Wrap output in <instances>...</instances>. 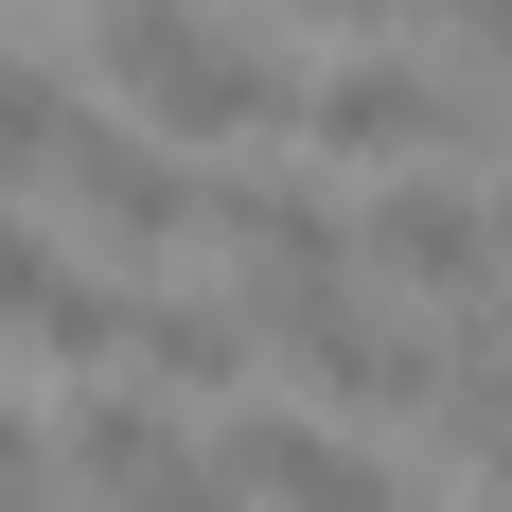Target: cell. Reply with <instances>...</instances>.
I'll return each mask as SVG.
<instances>
[{
	"instance_id": "obj_16",
	"label": "cell",
	"mask_w": 512,
	"mask_h": 512,
	"mask_svg": "<svg viewBox=\"0 0 512 512\" xmlns=\"http://www.w3.org/2000/svg\"><path fill=\"white\" fill-rule=\"evenodd\" d=\"M230 512H248V495H230Z\"/></svg>"
},
{
	"instance_id": "obj_5",
	"label": "cell",
	"mask_w": 512,
	"mask_h": 512,
	"mask_svg": "<svg viewBox=\"0 0 512 512\" xmlns=\"http://www.w3.org/2000/svg\"><path fill=\"white\" fill-rule=\"evenodd\" d=\"M212 460H230V495H248V512H407L389 442H371V424H318V407H248Z\"/></svg>"
},
{
	"instance_id": "obj_1",
	"label": "cell",
	"mask_w": 512,
	"mask_h": 512,
	"mask_svg": "<svg viewBox=\"0 0 512 512\" xmlns=\"http://www.w3.org/2000/svg\"><path fill=\"white\" fill-rule=\"evenodd\" d=\"M106 89L142 106L159 142H248V124H301V71H283L248 18H177V0H124V18H106Z\"/></svg>"
},
{
	"instance_id": "obj_14",
	"label": "cell",
	"mask_w": 512,
	"mask_h": 512,
	"mask_svg": "<svg viewBox=\"0 0 512 512\" xmlns=\"http://www.w3.org/2000/svg\"><path fill=\"white\" fill-rule=\"evenodd\" d=\"M318 18H442V0H318Z\"/></svg>"
},
{
	"instance_id": "obj_10",
	"label": "cell",
	"mask_w": 512,
	"mask_h": 512,
	"mask_svg": "<svg viewBox=\"0 0 512 512\" xmlns=\"http://www.w3.org/2000/svg\"><path fill=\"white\" fill-rule=\"evenodd\" d=\"M248 336H265V318L230 301V283H212V301H195V283H142V318H124V354H142L159 407H177V389H230V371H248Z\"/></svg>"
},
{
	"instance_id": "obj_15",
	"label": "cell",
	"mask_w": 512,
	"mask_h": 512,
	"mask_svg": "<svg viewBox=\"0 0 512 512\" xmlns=\"http://www.w3.org/2000/svg\"><path fill=\"white\" fill-rule=\"evenodd\" d=\"M89 18H124V0H89Z\"/></svg>"
},
{
	"instance_id": "obj_2",
	"label": "cell",
	"mask_w": 512,
	"mask_h": 512,
	"mask_svg": "<svg viewBox=\"0 0 512 512\" xmlns=\"http://www.w3.org/2000/svg\"><path fill=\"white\" fill-rule=\"evenodd\" d=\"M53 195H71V248H106V265H159V248L212 230V177L159 124H71L53 142Z\"/></svg>"
},
{
	"instance_id": "obj_11",
	"label": "cell",
	"mask_w": 512,
	"mask_h": 512,
	"mask_svg": "<svg viewBox=\"0 0 512 512\" xmlns=\"http://www.w3.org/2000/svg\"><path fill=\"white\" fill-rule=\"evenodd\" d=\"M89 106L53 89V53H0V177H53V142H71Z\"/></svg>"
},
{
	"instance_id": "obj_8",
	"label": "cell",
	"mask_w": 512,
	"mask_h": 512,
	"mask_svg": "<svg viewBox=\"0 0 512 512\" xmlns=\"http://www.w3.org/2000/svg\"><path fill=\"white\" fill-rule=\"evenodd\" d=\"M212 248H230V301H301V283H354V230H336V195H301V177H212Z\"/></svg>"
},
{
	"instance_id": "obj_13",
	"label": "cell",
	"mask_w": 512,
	"mask_h": 512,
	"mask_svg": "<svg viewBox=\"0 0 512 512\" xmlns=\"http://www.w3.org/2000/svg\"><path fill=\"white\" fill-rule=\"evenodd\" d=\"M442 36H460V53H512V0H442Z\"/></svg>"
},
{
	"instance_id": "obj_7",
	"label": "cell",
	"mask_w": 512,
	"mask_h": 512,
	"mask_svg": "<svg viewBox=\"0 0 512 512\" xmlns=\"http://www.w3.org/2000/svg\"><path fill=\"white\" fill-rule=\"evenodd\" d=\"M371 265H389V283H424V301H477V283L512 265V195H477V177H442V159H424V177H389V195H371Z\"/></svg>"
},
{
	"instance_id": "obj_12",
	"label": "cell",
	"mask_w": 512,
	"mask_h": 512,
	"mask_svg": "<svg viewBox=\"0 0 512 512\" xmlns=\"http://www.w3.org/2000/svg\"><path fill=\"white\" fill-rule=\"evenodd\" d=\"M53 495H71V477H53V424L0 407V512H53Z\"/></svg>"
},
{
	"instance_id": "obj_3",
	"label": "cell",
	"mask_w": 512,
	"mask_h": 512,
	"mask_svg": "<svg viewBox=\"0 0 512 512\" xmlns=\"http://www.w3.org/2000/svg\"><path fill=\"white\" fill-rule=\"evenodd\" d=\"M53 477H71V512H230V460L159 389H89V407L53 424Z\"/></svg>"
},
{
	"instance_id": "obj_9",
	"label": "cell",
	"mask_w": 512,
	"mask_h": 512,
	"mask_svg": "<svg viewBox=\"0 0 512 512\" xmlns=\"http://www.w3.org/2000/svg\"><path fill=\"white\" fill-rule=\"evenodd\" d=\"M301 142H318V159H389V177H424V159L460 142V89L407 71V53H354V71L301 89Z\"/></svg>"
},
{
	"instance_id": "obj_6",
	"label": "cell",
	"mask_w": 512,
	"mask_h": 512,
	"mask_svg": "<svg viewBox=\"0 0 512 512\" xmlns=\"http://www.w3.org/2000/svg\"><path fill=\"white\" fill-rule=\"evenodd\" d=\"M124 318H142V301H124L53 212H0V336H36L53 371H106V354H124Z\"/></svg>"
},
{
	"instance_id": "obj_4",
	"label": "cell",
	"mask_w": 512,
	"mask_h": 512,
	"mask_svg": "<svg viewBox=\"0 0 512 512\" xmlns=\"http://www.w3.org/2000/svg\"><path fill=\"white\" fill-rule=\"evenodd\" d=\"M265 354L318 389V424H371V407H424L442 336H407L371 283H301V301H265Z\"/></svg>"
}]
</instances>
